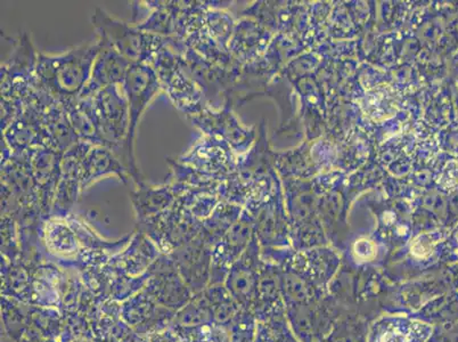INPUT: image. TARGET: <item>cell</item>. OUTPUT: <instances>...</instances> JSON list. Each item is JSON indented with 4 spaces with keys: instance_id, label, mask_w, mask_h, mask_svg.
Listing matches in <instances>:
<instances>
[{
    "instance_id": "83f0119b",
    "label": "cell",
    "mask_w": 458,
    "mask_h": 342,
    "mask_svg": "<svg viewBox=\"0 0 458 342\" xmlns=\"http://www.w3.org/2000/svg\"><path fill=\"white\" fill-rule=\"evenodd\" d=\"M33 342H60L58 340H40V341H33Z\"/></svg>"
},
{
    "instance_id": "2e32d148",
    "label": "cell",
    "mask_w": 458,
    "mask_h": 342,
    "mask_svg": "<svg viewBox=\"0 0 458 342\" xmlns=\"http://www.w3.org/2000/svg\"><path fill=\"white\" fill-rule=\"evenodd\" d=\"M43 124L47 133L49 146L65 153L79 141L76 132L71 124L68 112L60 102H54L41 114Z\"/></svg>"
},
{
    "instance_id": "7a4b0ae2",
    "label": "cell",
    "mask_w": 458,
    "mask_h": 342,
    "mask_svg": "<svg viewBox=\"0 0 458 342\" xmlns=\"http://www.w3.org/2000/svg\"><path fill=\"white\" fill-rule=\"evenodd\" d=\"M91 23L96 35L104 37L131 64H151L157 52L168 45L185 47L184 41L177 37H161L140 31L136 26L114 18L99 7L91 16Z\"/></svg>"
},
{
    "instance_id": "9a60e30c",
    "label": "cell",
    "mask_w": 458,
    "mask_h": 342,
    "mask_svg": "<svg viewBox=\"0 0 458 342\" xmlns=\"http://www.w3.org/2000/svg\"><path fill=\"white\" fill-rule=\"evenodd\" d=\"M218 137L204 136L199 140L189 152L178 158L182 164L201 171L211 177H218L224 171L226 160H224L225 149Z\"/></svg>"
},
{
    "instance_id": "5bb4252c",
    "label": "cell",
    "mask_w": 458,
    "mask_h": 342,
    "mask_svg": "<svg viewBox=\"0 0 458 342\" xmlns=\"http://www.w3.org/2000/svg\"><path fill=\"white\" fill-rule=\"evenodd\" d=\"M107 175H115L128 184L131 174L112 150L106 146H93L83 158L81 167V191H86L95 182Z\"/></svg>"
},
{
    "instance_id": "9c48e42d",
    "label": "cell",
    "mask_w": 458,
    "mask_h": 342,
    "mask_svg": "<svg viewBox=\"0 0 458 342\" xmlns=\"http://www.w3.org/2000/svg\"><path fill=\"white\" fill-rule=\"evenodd\" d=\"M96 36L101 48L96 56L89 81L79 95V98H94L99 90L108 86H123L132 65L104 37Z\"/></svg>"
},
{
    "instance_id": "4fadbf2b",
    "label": "cell",
    "mask_w": 458,
    "mask_h": 342,
    "mask_svg": "<svg viewBox=\"0 0 458 342\" xmlns=\"http://www.w3.org/2000/svg\"><path fill=\"white\" fill-rule=\"evenodd\" d=\"M160 83L162 90L169 96L174 107L185 115L186 118L198 115L209 107L202 90L186 73L182 64L181 68Z\"/></svg>"
},
{
    "instance_id": "44dd1931",
    "label": "cell",
    "mask_w": 458,
    "mask_h": 342,
    "mask_svg": "<svg viewBox=\"0 0 458 342\" xmlns=\"http://www.w3.org/2000/svg\"><path fill=\"white\" fill-rule=\"evenodd\" d=\"M104 270V269H103ZM108 281V297L115 302L123 303L132 295L143 290L148 281V273L140 277H127V275L110 274L106 272Z\"/></svg>"
},
{
    "instance_id": "3957f363",
    "label": "cell",
    "mask_w": 458,
    "mask_h": 342,
    "mask_svg": "<svg viewBox=\"0 0 458 342\" xmlns=\"http://www.w3.org/2000/svg\"><path fill=\"white\" fill-rule=\"evenodd\" d=\"M122 89L126 95L129 108V131L126 143L123 145L122 160L136 186L144 183L137 166L135 156V140L137 127L141 115L149 104L162 90L159 78L149 64H132L129 69Z\"/></svg>"
},
{
    "instance_id": "30bf717a",
    "label": "cell",
    "mask_w": 458,
    "mask_h": 342,
    "mask_svg": "<svg viewBox=\"0 0 458 342\" xmlns=\"http://www.w3.org/2000/svg\"><path fill=\"white\" fill-rule=\"evenodd\" d=\"M161 254L156 244L145 233L135 228L127 247L112 257L103 269L110 274L140 277L148 272Z\"/></svg>"
},
{
    "instance_id": "cb8c5ba5",
    "label": "cell",
    "mask_w": 458,
    "mask_h": 342,
    "mask_svg": "<svg viewBox=\"0 0 458 342\" xmlns=\"http://www.w3.org/2000/svg\"><path fill=\"white\" fill-rule=\"evenodd\" d=\"M177 333L182 342H211V324L201 327H170Z\"/></svg>"
},
{
    "instance_id": "7c38bea8",
    "label": "cell",
    "mask_w": 458,
    "mask_h": 342,
    "mask_svg": "<svg viewBox=\"0 0 458 342\" xmlns=\"http://www.w3.org/2000/svg\"><path fill=\"white\" fill-rule=\"evenodd\" d=\"M182 183L174 182L162 186H149L141 183L131 192V201L134 208L137 222L152 218L172 208L182 194L190 191Z\"/></svg>"
},
{
    "instance_id": "ac0fdd59",
    "label": "cell",
    "mask_w": 458,
    "mask_h": 342,
    "mask_svg": "<svg viewBox=\"0 0 458 342\" xmlns=\"http://www.w3.org/2000/svg\"><path fill=\"white\" fill-rule=\"evenodd\" d=\"M145 7L151 12L148 18L139 24L140 31L161 37H176L179 16L184 2H145Z\"/></svg>"
},
{
    "instance_id": "e0dca14e",
    "label": "cell",
    "mask_w": 458,
    "mask_h": 342,
    "mask_svg": "<svg viewBox=\"0 0 458 342\" xmlns=\"http://www.w3.org/2000/svg\"><path fill=\"white\" fill-rule=\"evenodd\" d=\"M64 324V317L60 311L28 304L27 331L23 342L58 340Z\"/></svg>"
},
{
    "instance_id": "52a82bcc",
    "label": "cell",
    "mask_w": 458,
    "mask_h": 342,
    "mask_svg": "<svg viewBox=\"0 0 458 342\" xmlns=\"http://www.w3.org/2000/svg\"><path fill=\"white\" fill-rule=\"evenodd\" d=\"M176 312L156 302L145 289L122 303V317L137 335L148 337L172 327Z\"/></svg>"
},
{
    "instance_id": "277c9868",
    "label": "cell",
    "mask_w": 458,
    "mask_h": 342,
    "mask_svg": "<svg viewBox=\"0 0 458 342\" xmlns=\"http://www.w3.org/2000/svg\"><path fill=\"white\" fill-rule=\"evenodd\" d=\"M202 223L195 219L178 199L168 210L137 222L136 229L145 233L162 253L169 254L197 239Z\"/></svg>"
},
{
    "instance_id": "603a6c76",
    "label": "cell",
    "mask_w": 458,
    "mask_h": 342,
    "mask_svg": "<svg viewBox=\"0 0 458 342\" xmlns=\"http://www.w3.org/2000/svg\"><path fill=\"white\" fill-rule=\"evenodd\" d=\"M206 30L220 47H224L229 37V23L222 12L208 10L206 13Z\"/></svg>"
},
{
    "instance_id": "6da1fadb",
    "label": "cell",
    "mask_w": 458,
    "mask_h": 342,
    "mask_svg": "<svg viewBox=\"0 0 458 342\" xmlns=\"http://www.w3.org/2000/svg\"><path fill=\"white\" fill-rule=\"evenodd\" d=\"M99 48L101 44L96 39L94 43L77 46L60 56L38 54L37 87L61 104L78 98L89 81Z\"/></svg>"
},
{
    "instance_id": "7402d4cb",
    "label": "cell",
    "mask_w": 458,
    "mask_h": 342,
    "mask_svg": "<svg viewBox=\"0 0 458 342\" xmlns=\"http://www.w3.org/2000/svg\"><path fill=\"white\" fill-rule=\"evenodd\" d=\"M64 329L60 336V342H94L95 335L89 321L81 312H71L64 315Z\"/></svg>"
},
{
    "instance_id": "ffe728a7",
    "label": "cell",
    "mask_w": 458,
    "mask_h": 342,
    "mask_svg": "<svg viewBox=\"0 0 458 342\" xmlns=\"http://www.w3.org/2000/svg\"><path fill=\"white\" fill-rule=\"evenodd\" d=\"M212 323H214V315H212L210 304L201 292L194 295L191 302L176 312L173 325L190 328Z\"/></svg>"
},
{
    "instance_id": "4316f807",
    "label": "cell",
    "mask_w": 458,
    "mask_h": 342,
    "mask_svg": "<svg viewBox=\"0 0 458 342\" xmlns=\"http://www.w3.org/2000/svg\"><path fill=\"white\" fill-rule=\"evenodd\" d=\"M94 342H122L116 339H112V338H101V337H95Z\"/></svg>"
},
{
    "instance_id": "8fae6325",
    "label": "cell",
    "mask_w": 458,
    "mask_h": 342,
    "mask_svg": "<svg viewBox=\"0 0 458 342\" xmlns=\"http://www.w3.org/2000/svg\"><path fill=\"white\" fill-rule=\"evenodd\" d=\"M41 244L47 261L61 267L76 261L82 245L68 220L48 218L41 227Z\"/></svg>"
},
{
    "instance_id": "8992f818",
    "label": "cell",
    "mask_w": 458,
    "mask_h": 342,
    "mask_svg": "<svg viewBox=\"0 0 458 342\" xmlns=\"http://www.w3.org/2000/svg\"><path fill=\"white\" fill-rule=\"evenodd\" d=\"M148 273V281L144 289L161 306L177 312L194 297L170 254L162 253L149 267Z\"/></svg>"
},
{
    "instance_id": "ba28073f",
    "label": "cell",
    "mask_w": 458,
    "mask_h": 342,
    "mask_svg": "<svg viewBox=\"0 0 458 342\" xmlns=\"http://www.w3.org/2000/svg\"><path fill=\"white\" fill-rule=\"evenodd\" d=\"M178 272L194 295L201 294L209 286L212 264V247L201 236L184 247L169 253Z\"/></svg>"
},
{
    "instance_id": "d4e9b609",
    "label": "cell",
    "mask_w": 458,
    "mask_h": 342,
    "mask_svg": "<svg viewBox=\"0 0 458 342\" xmlns=\"http://www.w3.org/2000/svg\"><path fill=\"white\" fill-rule=\"evenodd\" d=\"M356 253L363 260H368L374 253L373 245L369 241H360L356 244Z\"/></svg>"
},
{
    "instance_id": "d6986e66",
    "label": "cell",
    "mask_w": 458,
    "mask_h": 342,
    "mask_svg": "<svg viewBox=\"0 0 458 342\" xmlns=\"http://www.w3.org/2000/svg\"><path fill=\"white\" fill-rule=\"evenodd\" d=\"M30 269L21 262H11L2 256V295L31 304Z\"/></svg>"
},
{
    "instance_id": "484cf974",
    "label": "cell",
    "mask_w": 458,
    "mask_h": 342,
    "mask_svg": "<svg viewBox=\"0 0 458 342\" xmlns=\"http://www.w3.org/2000/svg\"><path fill=\"white\" fill-rule=\"evenodd\" d=\"M122 342H148L147 337L137 335L135 331L129 333Z\"/></svg>"
},
{
    "instance_id": "5b68a950",
    "label": "cell",
    "mask_w": 458,
    "mask_h": 342,
    "mask_svg": "<svg viewBox=\"0 0 458 342\" xmlns=\"http://www.w3.org/2000/svg\"><path fill=\"white\" fill-rule=\"evenodd\" d=\"M99 133L106 148L122 158L129 131V108L126 95L120 86H108L93 98ZM122 161V160H120Z\"/></svg>"
}]
</instances>
